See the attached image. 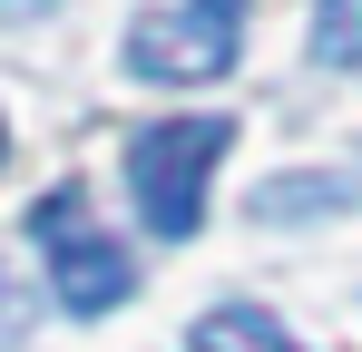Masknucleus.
<instances>
[{"label":"nucleus","instance_id":"obj_8","mask_svg":"<svg viewBox=\"0 0 362 352\" xmlns=\"http://www.w3.org/2000/svg\"><path fill=\"white\" fill-rule=\"evenodd\" d=\"M0 10H10V20H40V10H49V0H0Z\"/></svg>","mask_w":362,"mask_h":352},{"label":"nucleus","instance_id":"obj_6","mask_svg":"<svg viewBox=\"0 0 362 352\" xmlns=\"http://www.w3.org/2000/svg\"><path fill=\"white\" fill-rule=\"evenodd\" d=\"M313 59L323 69H353L362 59V0H323L313 10Z\"/></svg>","mask_w":362,"mask_h":352},{"label":"nucleus","instance_id":"obj_9","mask_svg":"<svg viewBox=\"0 0 362 352\" xmlns=\"http://www.w3.org/2000/svg\"><path fill=\"white\" fill-rule=\"evenodd\" d=\"M0 147H10V127H0Z\"/></svg>","mask_w":362,"mask_h":352},{"label":"nucleus","instance_id":"obj_2","mask_svg":"<svg viewBox=\"0 0 362 352\" xmlns=\"http://www.w3.org/2000/svg\"><path fill=\"white\" fill-rule=\"evenodd\" d=\"M245 49V0H177V10H147L127 30V69L157 78V88H196V78H226Z\"/></svg>","mask_w":362,"mask_h":352},{"label":"nucleus","instance_id":"obj_5","mask_svg":"<svg viewBox=\"0 0 362 352\" xmlns=\"http://www.w3.org/2000/svg\"><path fill=\"white\" fill-rule=\"evenodd\" d=\"M186 343H196V352H303L294 333H284L274 313H255V303H216V313H206Z\"/></svg>","mask_w":362,"mask_h":352},{"label":"nucleus","instance_id":"obj_3","mask_svg":"<svg viewBox=\"0 0 362 352\" xmlns=\"http://www.w3.org/2000/svg\"><path fill=\"white\" fill-rule=\"evenodd\" d=\"M30 235H40V254H49V284H59V303H69V313H108V303H127L137 264H127V245H118V235H108L88 206H78V186L40 196Z\"/></svg>","mask_w":362,"mask_h":352},{"label":"nucleus","instance_id":"obj_1","mask_svg":"<svg viewBox=\"0 0 362 352\" xmlns=\"http://www.w3.org/2000/svg\"><path fill=\"white\" fill-rule=\"evenodd\" d=\"M226 117H167V127H137V147H127V196H137V216L147 235H167L186 245L196 216H206V176L226 157Z\"/></svg>","mask_w":362,"mask_h":352},{"label":"nucleus","instance_id":"obj_7","mask_svg":"<svg viewBox=\"0 0 362 352\" xmlns=\"http://www.w3.org/2000/svg\"><path fill=\"white\" fill-rule=\"evenodd\" d=\"M20 323H30V293L10 284V264H0V343H20Z\"/></svg>","mask_w":362,"mask_h":352},{"label":"nucleus","instance_id":"obj_4","mask_svg":"<svg viewBox=\"0 0 362 352\" xmlns=\"http://www.w3.org/2000/svg\"><path fill=\"white\" fill-rule=\"evenodd\" d=\"M362 206V167L343 176H274V186H255V225H303V216H343Z\"/></svg>","mask_w":362,"mask_h":352}]
</instances>
